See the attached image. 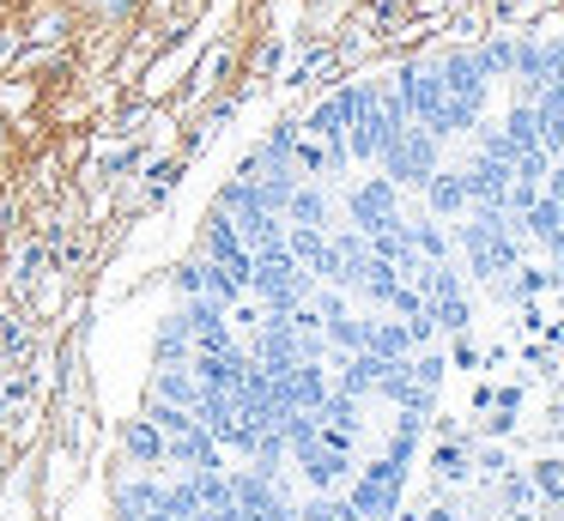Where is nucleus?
Listing matches in <instances>:
<instances>
[{"label": "nucleus", "mask_w": 564, "mask_h": 521, "mask_svg": "<svg viewBox=\"0 0 564 521\" xmlns=\"http://www.w3.org/2000/svg\"><path fill=\"white\" fill-rule=\"evenodd\" d=\"M510 521H534V515H522V509H516V515H510Z\"/></svg>", "instance_id": "nucleus-10"}, {"label": "nucleus", "mask_w": 564, "mask_h": 521, "mask_svg": "<svg viewBox=\"0 0 564 521\" xmlns=\"http://www.w3.org/2000/svg\"><path fill=\"white\" fill-rule=\"evenodd\" d=\"M122 448H128V467H147V473L164 467V431L152 419H128L122 424Z\"/></svg>", "instance_id": "nucleus-2"}, {"label": "nucleus", "mask_w": 564, "mask_h": 521, "mask_svg": "<svg viewBox=\"0 0 564 521\" xmlns=\"http://www.w3.org/2000/svg\"><path fill=\"white\" fill-rule=\"evenodd\" d=\"M346 503L358 509V515H370V521H401V497H406V467L401 460H370L365 473H352V485H346Z\"/></svg>", "instance_id": "nucleus-1"}, {"label": "nucleus", "mask_w": 564, "mask_h": 521, "mask_svg": "<svg viewBox=\"0 0 564 521\" xmlns=\"http://www.w3.org/2000/svg\"><path fill=\"white\" fill-rule=\"evenodd\" d=\"M425 521H455V515H449V509H431V515H425Z\"/></svg>", "instance_id": "nucleus-9"}, {"label": "nucleus", "mask_w": 564, "mask_h": 521, "mask_svg": "<svg viewBox=\"0 0 564 521\" xmlns=\"http://www.w3.org/2000/svg\"><path fill=\"white\" fill-rule=\"evenodd\" d=\"M503 503L510 509H522V503H534V485L522 479V473H503Z\"/></svg>", "instance_id": "nucleus-7"}, {"label": "nucleus", "mask_w": 564, "mask_h": 521, "mask_svg": "<svg viewBox=\"0 0 564 521\" xmlns=\"http://www.w3.org/2000/svg\"><path fill=\"white\" fill-rule=\"evenodd\" d=\"M431 473L449 479V485H462L467 473H474V448H467V443H437V448H431Z\"/></svg>", "instance_id": "nucleus-3"}, {"label": "nucleus", "mask_w": 564, "mask_h": 521, "mask_svg": "<svg viewBox=\"0 0 564 521\" xmlns=\"http://www.w3.org/2000/svg\"><path fill=\"white\" fill-rule=\"evenodd\" d=\"M474 473H486V479H503V473H510V455H503V448H474Z\"/></svg>", "instance_id": "nucleus-6"}, {"label": "nucleus", "mask_w": 564, "mask_h": 521, "mask_svg": "<svg viewBox=\"0 0 564 521\" xmlns=\"http://www.w3.org/2000/svg\"><path fill=\"white\" fill-rule=\"evenodd\" d=\"M431 206H437V213L467 206V182H462V176H431Z\"/></svg>", "instance_id": "nucleus-5"}, {"label": "nucleus", "mask_w": 564, "mask_h": 521, "mask_svg": "<svg viewBox=\"0 0 564 521\" xmlns=\"http://www.w3.org/2000/svg\"><path fill=\"white\" fill-rule=\"evenodd\" d=\"M528 485H534L540 497H552V503H564V460H552V455H546L534 473H528Z\"/></svg>", "instance_id": "nucleus-4"}, {"label": "nucleus", "mask_w": 564, "mask_h": 521, "mask_svg": "<svg viewBox=\"0 0 564 521\" xmlns=\"http://www.w3.org/2000/svg\"><path fill=\"white\" fill-rule=\"evenodd\" d=\"M261 521H297V503H292V497H280V503H273Z\"/></svg>", "instance_id": "nucleus-8"}]
</instances>
